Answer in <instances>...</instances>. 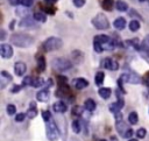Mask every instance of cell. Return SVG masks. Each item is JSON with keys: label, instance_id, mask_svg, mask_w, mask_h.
Here are the masks:
<instances>
[{"label": "cell", "instance_id": "obj_1", "mask_svg": "<svg viewBox=\"0 0 149 141\" xmlns=\"http://www.w3.org/2000/svg\"><path fill=\"white\" fill-rule=\"evenodd\" d=\"M12 44L20 48H28L34 43V37L26 33H15L10 36Z\"/></svg>", "mask_w": 149, "mask_h": 141}, {"label": "cell", "instance_id": "obj_2", "mask_svg": "<svg viewBox=\"0 0 149 141\" xmlns=\"http://www.w3.org/2000/svg\"><path fill=\"white\" fill-rule=\"evenodd\" d=\"M45 129H47V138L49 139V141H57L59 139V129L56 122L52 120V118L45 122Z\"/></svg>", "mask_w": 149, "mask_h": 141}, {"label": "cell", "instance_id": "obj_3", "mask_svg": "<svg viewBox=\"0 0 149 141\" xmlns=\"http://www.w3.org/2000/svg\"><path fill=\"white\" fill-rule=\"evenodd\" d=\"M62 45H63V41L59 37L51 36V37H48L43 42L42 48L44 49V51H54V50H57V49L62 48Z\"/></svg>", "mask_w": 149, "mask_h": 141}, {"label": "cell", "instance_id": "obj_4", "mask_svg": "<svg viewBox=\"0 0 149 141\" xmlns=\"http://www.w3.org/2000/svg\"><path fill=\"white\" fill-rule=\"evenodd\" d=\"M92 24H93L97 29H99V30H105V29H108V28H109V21H108V19L106 17V15L102 14V13L97 14V15L92 19Z\"/></svg>", "mask_w": 149, "mask_h": 141}, {"label": "cell", "instance_id": "obj_5", "mask_svg": "<svg viewBox=\"0 0 149 141\" xmlns=\"http://www.w3.org/2000/svg\"><path fill=\"white\" fill-rule=\"evenodd\" d=\"M51 66L57 71H66L72 68V63L63 57H58L51 61Z\"/></svg>", "mask_w": 149, "mask_h": 141}, {"label": "cell", "instance_id": "obj_6", "mask_svg": "<svg viewBox=\"0 0 149 141\" xmlns=\"http://www.w3.org/2000/svg\"><path fill=\"white\" fill-rule=\"evenodd\" d=\"M120 80L129 83V84H137V83H140L141 77L137 73H135L134 71H128V72H125L120 76Z\"/></svg>", "mask_w": 149, "mask_h": 141}, {"label": "cell", "instance_id": "obj_7", "mask_svg": "<svg viewBox=\"0 0 149 141\" xmlns=\"http://www.w3.org/2000/svg\"><path fill=\"white\" fill-rule=\"evenodd\" d=\"M116 94H118V100L114 101V103H112V104L109 105V107H108L109 111L113 112V113H118V112H120L121 108H122L123 105H125V100H123V98L121 97V94H120L119 91H116Z\"/></svg>", "mask_w": 149, "mask_h": 141}, {"label": "cell", "instance_id": "obj_8", "mask_svg": "<svg viewBox=\"0 0 149 141\" xmlns=\"http://www.w3.org/2000/svg\"><path fill=\"white\" fill-rule=\"evenodd\" d=\"M0 55L5 59L10 58L13 56V48L9 44H7V43H2L0 45Z\"/></svg>", "mask_w": 149, "mask_h": 141}, {"label": "cell", "instance_id": "obj_9", "mask_svg": "<svg viewBox=\"0 0 149 141\" xmlns=\"http://www.w3.org/2000/svg\"><path fill=\"white\" fill-rule=\"evenodd\" d=\"M101 65H102L104 68L108 69V70H112V71H115V70H118V69H119V63H118L115 59L109 58V57L105 58V59L102 61Z\"/></svg>", "mask_w": 149, "mask_h": 141}, {"label": "cell", "instance_id": "obj_10", "mask_svg": "<svg viewBox=\"0 0 149 141\" xmlns=\"http://www.w3.org/2000/svg\"><path fill=\"white\" fill-rule=\"evenodd\" d=\"M9 82H12V76H10V73L7 72V71H5V70H2V71L0 72V87H1V89H5Z\"/></svg>", "mask_w": 149, "mask_h": 141}, {"label": "cell", "instance_id": "obj_11", "mask_svg": "<svg viewBox=\"0 0 149 141\" xmlns=\"http://www.w3.org/2000/svg\"><path fill=\"white\" fill-rule=\"evenodd\" d=\"M26 71H27V65H26V63L20 62V61L15 63V65H14V72H15L16 76H23V75L26 73Z\"/></svg>", "mask_w": 149, "mask_h": 141}, {"label": "cell", "instance_id": "obj_12", "mask_svg": "<svg viewBox=\"0 0 149 141\" xmlns=\"http://www.w3.org/2000/svg\"><path fill=\"white\" fill-rule=\"evenodd\" d=\"M72 84L77 90H81V89H85L88 86V80H86L84 78H76V79H73Z\"/></svg>", "mask_w": 149, "mask_h": 141}, {"label": "cell", "instance_id": "obj_13", "mask_svg": "<svg viewBox=\"0 0 149 141\" xmlns=\"http://www.w3.org/2000/svg\"><path fill=\"white\" fill-rule=\"evenodd\" d=\"M49 97H50V94H49V91H48L47 89L38 91L37 94H36V99H37L38 101H41V103L48 101V100H49Z\"/></svg>", "mask_w": 149, "mask_h": 141}, {"label": "cell", "instance_id": "obj_14", "mask_svg": "<svg viewBox=\"0 0 149 141\" xmlns=\"http://www.w3.org/2000/svg\"><path fill=\"white\" fill-rule=\"evenodd\" d=\"M52 110L56 112V113H64L66 110H68V106L63 101H56L54 105H52Z\"/></svg>", "mask_w": 149, "mask_h": 141}, {"label": "cell", "instance_id": "obj_15", "mask_svg": "<svg viewBox=\"0 0 149 141\" xmlns=\"http://www.w3.org/2000/svg\"><path fill=\"white\" fill-rule=\"evenodd\" d=\"M111 37L109 36H107V35H104V34H100V35H97V36H94V40L93 41H95V42H99L100 44H102V47H105L108 42H111Z\"/></svg>", "mask_w": 149, "mask_h": 141}, {"label": "cell", "instance_id": "obj_16", "mask_svg": "<svg viewBox=\"0 0 149 141\" xmlns=\"http://www.w3.org/2000/svg\"><path fill=\"white\" fill-rule=\"evenodd\" d=\"M35 19L33 17H30V16H26V17H23L21 21H20V23H19V26L20 27H26V28H28V27H33L34 24H35V21H34Z\"/></svg>", "mask_w": 149, "mask_h": 141}, {"label": "cell", "instance_id": "obj_17", "mask_svg": "<svg viewBox=\"0 0 149 141\" xmlns=\"http://www.w3.org/2000/svg\"><path fill=\"white\" fill-rule=\"evenodd\" d=\"M113 26L116 28V29H119V30H122L125 27H126V19L125 17H116L115 20H114V22H113Z\"/></svg>", "mask_w": 149, "mask_h": 141}, {"label": "cell", "instance_id": "obj_18", "mask_svg": "<svg viewBox=\"0 0 149 141\" xmlns=\"http://www.w3.org/2000/svg\"><path fill=\"white\" fill-rule=\"evenodd\" d=\"M98 93L99 96L102 98V99H108L111 97V93H112V90L109 87H100L98 90Z\"/></svg>", "mask_w": 149, "mask_h": 141}, {"label": "cell", "instance_id": "obj_19", "mask_svg": "<svg viewBox=\"0 0 149 141\" xmlns=\"http://www.w3.org/2000/svg\"><path fill=\"white\" fill-rule=\"evenodd\" d=\"M84 108L88 112H92L95 110V101L93 99H86L84 103Z\"/></svg>", "mask_w": 149, "mask_h": 141}, {"label": "cell", "instance_id": "obj_20", "mask_svg": "<svg viewBox=\"0 0 149 141\" xmlns=\"http://www.w3.org/2000/svg\"><path fill=\"white\" fill-rule=\"evenodd\" d=\"M26 114H27L28 118H30V119H33V118H35V117L37 115V108H36V106H35V103H30V106H29V108H28V111H27Z\"/></svg>", "mask_w": 149, "mask_h": 141}, {"label": "cell", "instance_id": "obj_21", "mask_svg": "<svg viewBox=\"0 0 149 141\" xmlns=\"http://www.w3.org/2000/svg\"><path fill=\"white\" fill-rule=\"evenodd\" d=\"M73 59H74V63H80L83 59H84V54L80 51V50H74L71 52Z\"/></svg>", "mask_w": 149, "mask_h": 141}, {"label": "cell", "instance_id": "obj_22", "mask_svg": "<svg viewBox=\"0 0 149 141\" xmlns=\"http://www.w3.org/2000/svg\"><path fill=\"white\" fill-rule=\"evenodd\" d=\"M104 79H105V73L102 71H98L95 73V77H94V80H95V84L98 86H101L104 84Z\"/></svg>", "mask_w": 149, "mask_h": 141}, {"label": "cell", "instance_id": "obj_23", "mask_svg": "<svg viewBox=\"0 0 149 141\" xmlns=\"http://www.w3.org/2000/svg\"><path fill=\"white\" fill-rule=\"evenodd\" d=\"M33 17L35 19V21H38V22H45L47 21V15L43 12H35Z\"/></svg>", "mask_w": 149, "mask_h": 141}, {"label": "cell", "instance_id": "obj_24", "mask_svg": "<svg viewBox=\"0 0 149 141\" xmlns=\"http://www.w3.org/2000/svg\"><path fill=\"white\" fill-rule=\"evenodd\" d=\"M115 8H116L119 12H126V10H128V5H127L125 1L119 0V1L115 2Z\"/></svg>", "mask_w": 149, "mask_h": 141}, {"label": "cell", "instance_id": "obj_25", "mask_svg": "<svg viewBox=\"0 0 149 141\" xmlns=\"http://www.w3.org/2000/svg\"><path fill=\"white\" fill-rule=\"evenodd\" d=\"M37 61V68H38V71H44L45 70V58L43 56H38L36 58Z\"/></svg>", "mask_w": 149, "mask_h": 141}, {"label": "cell", "instance_id": "obj_26", "mask_svg": "<svg viewBox=\"0 0 149 141\" xmlns=\"http://www.w3.org/2000/svg\"><path fill=\"white\" fill-rule=\"evenodd\" d=\"M128 128H129V127L126 126V125L122 122V120H121V121H116V129H118V132L120 133L121 136L125 134V132H126Z\"/></svg>", "mask_w": 149, "mask_h": 141}, {"label": "cell", "instance_id": "obj_27", "mask_svg": "<svg viewBox=\"0 0 149 141\" xmlns=\"http://www.w3.org/2000/svg\"><path fill=\"white\" fill-rule=\"evenodd\" d=\"M128 121L130 125H136L137 121H139V115L136 112H130L129 115H128Z\"/></svg>", "mask_w": 149, "mask_h": 141}, {"label": "cell", "instance_id": "obj_28", "mask_svg": "<svg viewBox=\"0 0 149 141\" xmlns=\"http://www.w3.org/2000/svg\"><path fill=\"white\" fill-rule=\"evenodd\" d=\"M140 22L137 21V20H132L130 22H129V30H132V31H137L139 29H140Z\"/></svg>", "mask_w": 149, "mask_h": 141}, {"label": "cell", "instance_id": "obj_29", "mask_svg": "<svg viewBox=\"0 0 149 141\" xmlns=\"http://www.w3.org/2000/svg\"><path fill=\"white\" fill-rule=\"evenodd\" d=\"M140 49L144 50V51H149V35H147L143 38V41H142V43L140 45Z\"/></svg>", "mask_w": 149, "mask_h": 141}, {"label": "cell", "instance_id": "obj_30", "mask_svg": "<svg viewBox=\"0 0 149 141\" xmlns=\"http://www.w3.org/2000/svg\"><path fill=\"white\" fill-rule=\"evenodd\" d=\"M80 129H81L80 121H79V120H73V121H72V131H73L76 134H78V133H80Z\"/></svg>", "mask_w": 149, "mask_h": 141}, {"label": "cell", "instance_id": "obj_31", "mask_svg": "<svg viewBox=\"0 0 149 141\" xmlns=\"http://www.w3.org/2000/svg\"><path fill=\"white\" fill-rule=\"evenodd\" d=\"M101 7L106 10H112L113 8V0H102Z\"/></svg>", "mask_w": 149, "mask_h": 141}, {"label": "cell", "instance_id": "obj_32", "mask_svg": "<svg viewBox=\"0 0 149 141\" xmlns=\"http://www.w3.org/2000/svg\"><path fill=\"white\" fill-rule=\"evenodd\" d=\"M6 111H7V113H8L9 115H14V114L16 113V107H15V105H13V104H8L7 107H6Z\"/></svg>", "mask_w": 149, "mask_h": 141}, {"label": "cell", "instance_id": "obj_33", "mask_svg": "<svg viewBox=\"0 0 149 141\" xmlns=\"http://www.w3.org/2000/svg\"><path fill=\"white\" fill-rule=\"evenodd\" d=\"M43 84H44V80L42 79V78H35L34 80H33V87H41V86H43Z\"/></svg>", "mask_w": 149, "mask_h": 141}, {"label": "cell", "instance_id": "obj_34", "mask_svg": "<svg viewBox=\"0 0 149 141\" xmlns=\"http://www.w3.org/2000/svg\"><path fill=\"white\" fill-rule=\"evenodd\" d=\"M146 135H147V131H146V128L141 127V128H139V129L136 131V136H137L139 139H143V138H146Z\"/></svg>", "mask_w": 149, "mask_h": 141}, {"label": "cell", "instance_id": "obj_35", "mask_svg": "<svg viewBox=\"0 0 149 141\" xmlns=\"http://www.w3.org/2000/svg\"><path fill=\"white\" fill-rule=\"evenodd\" d=\"M93 49L95 50V52L100 54V52H102V50H104V47H102V44H100L99 42H95V41H93Z\"/></svg>", "mask_w": 149, "mask_h": 141}, {"label": "cell", "instance_id": "obj_36", "mask_svg": "<svg viewBox=\"0 0 149 141\" xmlns=\"http://www.w3.org/2000/svg\"><path fill=\"white\" fill-rule=\"evenodd\" d=\"M33 80H34V78H33L31 76H26V77L23 78V80H22V85L31 86V85H33Z\"/></svg>", "mask_w": 149, "mask_h": 141}, {"label": "cell", "instance_id": "obj_37", "mask_svg": "<svg viewBox=\"0 0 149 141\" xmlns=\"http://www.w3.org/2000/svg\"><path fill=\"white\" fill-rule=\"evenodd\" d=\"M17 3L23 6V7H31L33 6V0H17Z\"/></svg>", "mask_w": 149, "mask_h": 141}, {"label": "cell", "instance_id": "obj_38", "mask_svg": "<svg viewBox=\"0 0 149 141\" xmlns=\"http://www.w3.org/2000/svg\"><path fill=\"white\" fill-rule=\"evenodd\" d=\"M81 113H83V108L80 106H74L72 108V114L73 115H80Z\"/></svg>", "mask_w": 149, "mask_h": 141}, {"label": "cell", "instance_id": "obj_39", "mask_svg": "<svg viewBox=\"0 0 149 141\" xmlns=\"http://www.w3.org/2000/svg\"><path fill=\"white\" fill-rule=\"evenodd\" d=\"M66 77L64 76H58L57 77V82H58V86H62V85H65L66 84Z\"/></svg>", "mask_w": 149, "mask_h": 141}, {"label": "cell", "instance_id": "obj_40", "mask_svg": "<svg viewBox=\"0 0 149 141\" xmlns=\"http://www.w3.org/2000/svg\"><path fill=\"white\" fill-rule=\"evenodd\" d=\"M42 117H43V119H44V121H45V122H47V121H49V120L51 119V114H50V112H49L48 110L42 112Z\"/></svg>", "mask_w": 149, "mask_h": 141}, {"label": "cell", "instance_id": "obj_41", "mask_svg": "<svg viewBox=\"0 0 149 141\" xmlns=\"http://www.w3.org/2000/svg\"><path fill=\"white\" fill-rule=\"evenodd\" d=\"M72 2H73V5L77 7V8H80V7H83L84 5H85V0H72Z\"/></svg>", "mask_w": 149, "mask_h": 141}, {"label": "cell", "instance_id": "obj_42", "mask_svg": "<svg viewBox=\"0 0 149 141\" xmlns=\"http://www.w3.org/2000/svg\"><path fill=\"white\" fill-rule=\"evenodd\" d=\"M133 133H134V132H133V129L129 127V128H128V129L125 132V134L122 135V138H126V139H132V135H133Z\"/></svg>", "mask_w": 149, "mask_h": 141}, {"label": "cell", "instance_id": "obj_43", "mask_svg": "<svg viewBox=\"0 0 149 141\" xmlns=\"http://www.w3.org/2000/svg\"><path fill=\"white\" fill-rule=\"evenodd\" d=\"M26 115H27V114H24V113H19V114H15V121H17V122L23 121V120H24V118H26Z\"/></svg>", "mask_w": 149, "mask_h": 141}, {"label": "cell", "instance_id": "obj_44", "mask_svg": "<svg viewBox=\"0 0 149 141\" xmlns=\"http://www.w3.org/2000/svg\"><path fill=\"white\" fill-rule=\"evenodd\" d=\"M43 9L48 13V14H54L56 12V9L54 7H50V6H47V7H43Z\"/></svg>", "mask_w": 149, "mask_h": 141}, {"label": "cell", "instance_id": "obj_45", "mask_svg": "<svg viewBox=\"0 0 149 141\" xmlns=\"http://www.w3.org/2000/svg\"><path fill=\"white\" fill-rule=\"evenodd\" d=\"M21 89H22L21 85H14V87L12 89V92H13V93H16V92H19Z\"/></svg>", "mask_w": 149, "mask_h": 141}, {"label": "cell", "instance_id": "obj_46", "mask_svg": "<svg viewBox=\"0 0 149 141\" xmlns=\"http://www.w3.org/2000/svg\"><path fill=\"white\" fill-rule=\"evenodd\" d=\"M129 15H133V16H137V17H141V16H140V15H139V14H137V13H136L134 9H130V12H129Z\"/></svg>", "mask_w": 149, "mask_h": 141}, {"label": "cell", "instance_id": "obj_47", "mask_svg": "<svg viewBox=\"0 0 149 141\" xmlns=\"http://www.w3.org/2000/svg\"><path fill=\"white\" fill-rule=\"evenodd\" d=\"M0 33H1V35H0V40H5V36H6V31H5L3 29H1V30H0Z\"/></svg>", "mask_w": 149, "mask_h": 141}, {"label": "cell", "instance_id": "obj_48", "mask_svg": "<svg viewBox=\"0 0 149 141\" xmlns=\"http://www.w3.org/2000/svg\"><path fill=\"white\" fill-rule=\"evenodd\" d=\"M45 1V3H48V5H54L55 2H57V0H44Z\"/></svg>", "mask_w": 149, "mask_h": 141}, {"label": "cell", "instance_id": "obj_49", "mask_svg": "<svg viewBox=\"0 0 149 141\" xmlns=\"http://www.w3.org/2000/svg\"><path fill=\"white\" fill-rule=\"evenodd\" d=\"M10 5H16L17 3V0H8Z\"/></svg>", "mask_w": 149, "mask_h": 141}, {"label": "cell", "instance_id": "obj_50", "mask_svg": "<svg viewBox=\"0 0 149 141\" xmlns=\"http://www.w3.org/2000/svg\"><path fill=\"white\" fill-rule=\"evenodd\" d=\"M14 24H15V21L13 20V21L10 22V26H9V28H10V29H13V28H14Z\"/></svg>", "mask_w": 149, "mask_h": 141}, {"label": "cell", "instance_id": "obj_51", "mask_svg": "<svg viewBox=\"0 0 149 141\" xmlns=\"http://www.w3.org/2000/svg\"><path fill=\"white\" fill-rule=\"evenodd\" d=\"M111 140H112V141H116V138H115V136H112V139H111Z\"/></svg>", "mask_w": 149, "mask_h": 141}, {"label": "cell", "instance_id": "obj_52", "mask_svg": "<svg viewBox=\"0 0 149 141\" xmlns=\"http://www.w3.org/2000/svg\"><path fill=\"white\" fill-rule=\"evenodd\" d=\"M147 85L149 86V77H147Z\"/></svg>", "mask_w": 149, "mask_h": 141}, {"label": "cell", "instance_id": "obj_53", "mask_svg": "<svg viewBox=\"0 0 149 141\" xmlns=\"http://www.w3.org/2000/svg\"><path fill=\"white\" fill-rule=\"evenodd\" d=\"M128 141H137V140H136V139H129Z\"/></svg>", "mask_w": 149, "mask_h": 141}, {"label": "cell", "instance_id": "obj_54", "mask_svg": "<svg viewBox=\"0 0 149 141\" xmlns=\"http://www.w3.org/2000/svg\"><path fill=\"white\" fill-rule=\"evenodd\" d=\"M99 141H106V140H105V139H101V140H99Z\"/></svg>", "mask_w": 149, "mask_h": 141}, {"label": "cell", "instance_id": "obj_55", "mask_svg": "<svg viewBox=\"0 0 149 141\" xmlns=\"http://www.w3.org/2000/svg\"><path fill=\"white\" fill-rule=\"evenodd\" d=\"M139 1H140V2H143V1H146V0H139Z\"/></svg>", "mask_w": 149, "mask_h": 141}]
</instances>
